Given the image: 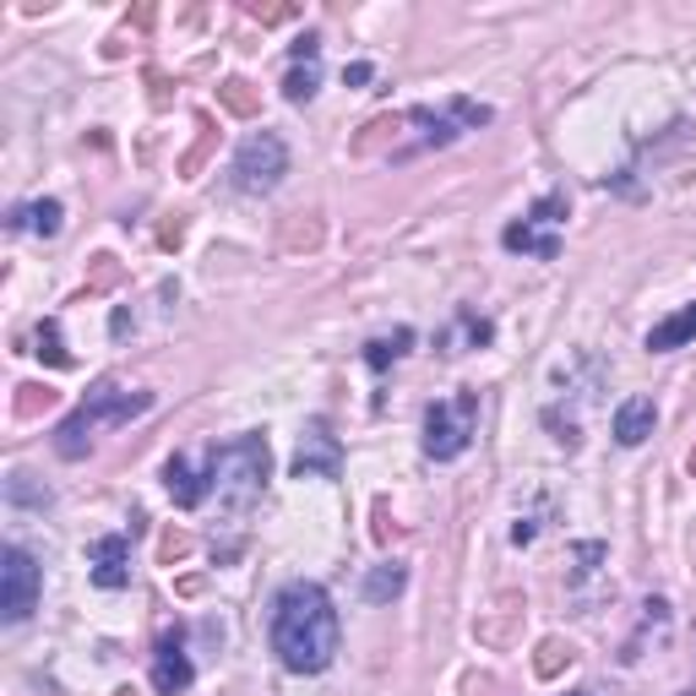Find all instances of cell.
Segmentation results:
<instances>
[{"mask_svg":"<svg viewBox=\"0 0 696 696\" xmlns=\"http://www.w3.org/2000/svg\"><path fill=\"white\" fill-rule=\"evenodd\" d=\"M300 61H321V39H316V33L294 39V65H300Z\"/></svg>","mask_w":696,"mask_h":696,"instance_id":"f546056e","label":"cell"},{"mask_svg":"<svg viewBox=\"0 0 696 696\" xmlns=\"http://www.w3.org/2000/svg\"><path fill=\"white\" fill-rule=\"evenodd\" d=\"M186 555H190V533L169 528V533L158 539V561H164V567H175V561H186Z\"/></svg>","mask_w":696,"mask_h":696,"instance_id":"83f0119b","label":"cell"},{"mask_svg":"<svg viewBox=\"0 0 696 696\" xmlns=\"http://www.w3.org/2000/svg\"><path fill=\"white\" fill-rule=\"evenodd\" d=\"M147 408H153V392H126L121 381H98L87 392V403H82V414L93 425H126V419L147 414Z\"/></svg>","mask_w":696,"mask_h":696,"instance_id":"ba28073f","label":"cell"},{"mask_svg":"<svg viewBox=\"0 0 696 696\" xmlns=\"http://www.w3.org/2000/svg\"><path fill=\"white\" fill-rule=\"evenodd\" d=\"M474 430H479V392H451V397H436L425 408V457L436 463H451L474 446Z\"/></svg>","mask_w":696,"mask_h":696,"instance_id":"3957f363","label":"cell"},{"mask_svg":"<svg viewBox=\"0 0 696 696\" xmlns=\"http://www.w3.org/2000/svg\"><path fill=\"white\" fill-rule=\"evenodd\" d=\"M190 681H196V669H190L186 647H180V632H164L158 636V658H153V686L164 696H180L190 692Z\"/></svg>","mask_w":696,"mask_h":696,"instance_id":"30bf717a","label":"cell"},{"mask_svg":"<svg viewBox=\"0 0 696 696\" xmlns=\"http://www.w3.org/2000/svg\"><path fill=\"white\" fill-rule=\"evenodd\" d=\"M571 696H593V692H571Z\"/></svg>","mask_w":696,"mask_h":696,"instance_id":"e575fe53","label":"cell"},{"mask_svg":"<svg viewBox=\"0 0 696 696\" xmlns=\"http://www.w3.org/2000/svg\"><path fill=\"white\" fill-rule=\"evenodd\" d=\"M272 653L289 675H321L337 658V610L316 582H289L272 599Z\"/></svg>","mask_w":696,"mask_h":696,"instance_id":"6da1fadb","label":"cell"},{"mask_svg":"<svg viewBox=\"0 0 696 696\" xmlns=\"http://www.w3.org/2000/svg\"><path fill=\"white\" fill-rule=\"evenodd\" d=\"M196 131H201V136H196V147H190L186 158H180V175H196V169L207 164L212 142H218V131H212V115H201V121H196Z\"/></svg>","mask_w":696,"mask_h":696,"instance_id":"484cf974","label":"cell"},{"mask_svg":"<svg viewBox=\"0 0 696 696\" xmlns=\"http://www.w3.org/2000/svg\"><path fill=\"white\" fill-rule=\"evenodd\" d=\"M158 240H164V246H180V240H186V224H180V218H169V224L158 229Z\"/></svg>","mask_w":696,"mask_h":696,"instance_id":"d6a6232c","label":"cell"},{"mask_svg":"<svg viewBox=\"0 0 696 696\" xmlns=\"http://www.w3.org/2000/svg\"><path fill=\"white\" fill-rule=\"evenodd\" d=\"M371 533H376V544H386V539L397 533V528L386 522V501H376V528H371Z\"/></svg>","mask_w":696,"mask_h":696,"instance_id":"1f68e13d","label":"cell"},{"mask_svg":"<svg viewBox=\"0 0 696 696\" xmlns=\"http://www.w3.org/2000/svg\"><path fill=\"white\" fill-rule=\"evenodd\" d=\"M316 87H321V61H300L283 76V98H289V104H311Z\"/></svg>","mask_w":696,"mask_h":696,"instance_id":"44dd1931","label":"cell"},{"mask_svg":"<svg viewBox=\"0 0 696 696\" xmlns=\"http://www.w3.org/2000/svg\"><path fill=\"white\" fill-rule=\"evenodd\" d=\"M403 582H408V571L397 567V561H392V567H376L371 571V582H365V599H371V604H386V599L403 593Z\"/></svg>","mask_w":696,"mask_h":696,"instance_id":"603a6c76","label":"cell"},{"mask_svg":"<svg viewBox=\"0 0 696 696\" xmlns=\"http://www.w3.org/2000/svg\"><path fill=\"white\" fill-rule=\"evenodd\" d=\"M686 468H692V479H696V451H692V457H686Z\"/></svg>","mask_w":696,"mask_h":696,"instance_id":"836d02e7","label":"cell"},{"mask_svg":"<svg viewBox=\"0 0 696 696\" xmlns=\"http://www.w3.org/2000/svg\"><path fill=\"white\" fill-rule=\"evenodd\" d=\"M246 17H256V22H289V17H294V6H261V0H251V6H246Z\"/></svg>","mask_w":696,"mask_h":696,"instance_id":"f1b7e54d","label":"cell"},{"mask_svg":"<svg viewBox=\"0 0 696 696\" xmlns=\"http://www.w3.org/2000/svg\"><path fill=\"white\" fill-rule=\"evenodd\" d=\"M561 224H567V190H550L544 201H533V212L522 224H507L501 246L522 256H539V261H555L561 256V235H555Z\"/></svg>","mask_w":696,"mask_h":696,"instance_id":"5b68a950","label":"cell"},{"mask_svg":"<svg viewBox=\"0 0 696 696\" xmlns=\"http://www.w3.org/2000/svg\"><path fill=\"white\" fill-rule=\"evenodd\" d=\"M93 430H98V425H93V419H87L82 408H76V414H65L61 430H55V451H61L65 463L87 457V451H93Z\"/></svg>","mask_w":696,"mask_h":696,"instance_id":"2e32d148","label":"cell"},{"mask_svg":"<svg viewBox=\"0 0 696 696\" xmlns=\"http://www.w3.org/2000/svg\"><path fill=\"white\" fill-rule=\"evenodd\" d=\"M371 76H376V65H349V71H343V82H349V87H365V82H371Z\"/></svg>","mask_w":696,"mask_h":696,"instance_id":"4dcf8cb0","label":"cell"},{"mask_svg":"<svg viewBox=\"0 0 696 696\" xmlns=\"http://www.w3.org/2000/svg\"><path fill=\"white\" fill-rule=\"evenodd\" d=\"M33 343H39L33 354H39L44 365H55V371H65V365H71V349L61 343V326H55V321H44V326L33 332Z\"/></svg>","mask_w":696,"mask_h":696,"instance_id":"cb8c5ba5","label":"cell"},{"mask_svg":"<svg viewBox=\"0 0 696 696\" xmlns=\"http://www.w3.org/2000/svg\"><path fill=\"white\" fill-rule=\"evenodd\" d=\"M164 485H169V496H175V507H186V511H196L207 496H212V485H207V474H196L190 468V457H169L164 463Z\"/></svg>","mask_w":696,"mask_h":696,"instance_id":"8fae6325","label":"cell"},{"mask_svg":"<svg viewBox=\"0 0 696 696\" xmlns=\"http://www.w3.org/2000/svg\"><path fill=\"white\" fill-rule=\"evenodd\" d=\"M321 246V218L316 212H294L283 224V251H316Z\"/></svg>","mask_w":696,"mask_h":696,"instance_id":"7402d4cb","label":"cell"},{"mask_svg":"<svg viewBox=\"0 0 696 696\" xmlns=\"http://www.w3.org/2000/svg\"><path fill=\"white\" fill-rule=\"evenodd\" d=\"M403 126H408V110H403V115H376V121L360 126V136L349 142V153H354V158H376L386 142H397V131Z\"/></svg>","mask_w":696,"mask_h":696,"instance_id":"5bb4252c","label":"cell"},{"mask_svg":"<svg viewBox=\"0 0 696 696\" xmlns=\"http://www.w3.org/2000/svg\"><path fill=\"white\" fill-rule=\"evenodd\" d=\"M218 110L235 115V121H256V115H261V93H256L246 76H229V82H218Z\"/></svg>","mask_w":696,"mask_h":696,"instance_id":"e0dca14e","label":"cell"},{"mask_svg":"<svg viewBox=\"0 0 696 696\" xmlns=\"http://www.w3.org/2000/svg\"><path fill=\"white\" fill-rule=\"evenodd\" d=\"M87 567H93V582H98V588L121 593V588L131 582V539L126 533H104V539H93V544H87Z\"/></svg>","mask_w":696,"mask_h":696,"instance_id":"9c48e42d","label":"cell"},{"mask_svg":"<svg viewBox=\"0 0 696 696\" xmlns=\"http://www.w3.org/2000/svg\"><path fill=\"white\" fill-rule=\"evenodd\" d=\"M39 588H44L39 561H33L22 544H6V555H0V621H6V626L28 621L33 604H39Z\"/></svg>","mask_w":696,"mask_h":696,"instance_id":"8992f818","label":"cell"},{"mask_svg":"<svg viewBox=\"0 0 696 696\" xmlns=\"http://www.w3.org/2000/svg\"><path fill=\"white\" fill-rule=\"evenodd\" d=\"M571 664H576V647H571L567 636H544V642L533 647V675H539V681H555Z\"/></svg>","mask_w":696,"mask_h":696,"instance_id":"ac0fdd59","label":"cell"},{"mask_svg":"<svg viewBox=\"0 0 696 696\" xmlns=\"http://www.w3.org/2000/svg\"><path fill=\"white\" fill-rule=\"evenodd\" d=\"M235 190H246V196H267V190H278V180L289 175V147H283V136H272V131H256L240 142V153H235Z\"/></svg>","mask_w":696,"mask_h":696,"instance_id":"277c9868","label":"cell"},{"mask_svg":"<svg viewBox=\"0 0 696 696\" xmlns=\"http://www.w3.org/2000/svg\"><path fill=\"white\" fill-rule=\"evenodd\" d=\"M121 283V261L115 256H93V278H87V294H104Z\"/></svg>","mask_w":696,"mask_h":696,"instance_id":"4316f807","label":"cell"},{"mask_svg":"<svg viewBox=\"0 0 696 696\" xmlns=\"http://www.w3.org/2000/svg\"><path fill=\"white\" fill-rule=\"evenodd\" d=\"M408 349H414V332L397 326V332H386V337H371V343H365V365H371V371H386V365H397Z\"/></svg>","mask_w":696,"mask_h":696,"instance_id":"d6986e66","label":"cell"},{"mask_svg":"<svg viewBox=\"0 0 696 696\" xmlns=\"http://www.w3.org/2000/svg\"><path fill=\"white\" fill-rule=\"evenodd\" d=\"M696 337V305L686 311H675V316H664L653 332H647V354H669V349H686Z\"/></svg>","mask_w":696,"mask_h":696,"instance_id":"4fadbf2b","label":"cell"},{"mask_svg":"<svg viewBox=\"0 0 696 696\" xmlns=\"http://www.w3.org/2000/svg\"><path fill=\"white\" fill-rule=\"evenodd\" d=\"M653 425H658L653 397H626V403L615 408V442L621 446H642L647 436H653Z\"/></svg>","mask_w":696,"mask_h":696,"instance_id":"7c38bea8","label":"cell"},{"mask_svg":"<svg viewBox=\"0 0 696 696\" xmlns=\"http://www.w3.org/2000/svg\"><path fill=\"white\" fill-rule=\"evenodd\" d=\"M61 218H65V207L55 201V196H44V201H28V207H17V212H11V229H33V235L55 240V235H61Z\"/></svg>","mask_w":696,"mask_h":696,"instance_id":"9a60e30c","label":"cell"},{"mask_svg":"<svg viewBox=\"0 0 696 696\" xmlns=\"http://www.w3.org/2000/svg\"><path fill=\"white\" fill-rule=\"evenodd\" d=\"M6 501H11V507H50V490H39V485H33V474H22V468H17V474L6 479Z\"/></svg>","mask_w":696,"mask_h":696,"instance_id":"d4e9b609","label":"cell"},{"mask_svg":"<svg viewBox=\"0 0 696 696\" xmlns=\"http://www.w3.org/2000/svg\"><path fill=\"white\" fill-rule=\"evenodd\" d=\"M294 479H337L343 474V442L332 436V425L326 419H305V430H300V446H294Z\"/></svg>","mask_w":696,"mask_h":696,"instance_id":"52a82bcc","label":"cell"},{"mask_svg":"<svg viewBox=\"0 0 696 696\" xmlns=\"http://www.w3.org/2000/svg\"><path fill=\"white\" fill-rule=\"evenodd\" d=\"M267 474H272V446L256 430L224 446H207V485L229 511H246L251 501H261Z\"/></svg>","mask_w":696,"mask_h":696,"instance_id":"7a4b0ae2","label":"cell"},{"mask_svg":"<svg viewBox=\"0 0 696 696\" xmlns=\"http://www.w3.org/2000/svg\"><path fill=\"white\" fill-rule=\"evenodd\" d=\"M55 403H61V392H55V386H44V381H22V386H17V397H11L17 419H39V414H50Z\"/></svg>","mask_w":696,"mask_h":696,"instance_id":"ffe728a7","label":"cell"}]
</instances>
